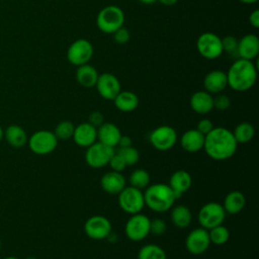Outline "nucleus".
I'll use <instances>...</instances> for the list:
<instances>
[{
    "label": "nucleus",
    "mask_w": 259,
    "mask_h": 259,
    "mask_svg": "<svg viewBox=\"0 0 259 259\" xmlns=\"http://www.w3.org/2000/svg\"><path fill=\"white\" fill-rule=\"evenodd\" d=\"M238 143L231 131L219 126L204 136L203 150L207 156L217 161H224L234 156Z\"/></svg>",
    "instance_id": "1"
},
{
    "label": "nucleus",
    "mask_w": 259,
    "mask_h": 259,
    "mask_svg": "<svg viewBox=\"0 0 259 259\" xmlns=\"http://www.w3.org/2000/svg\"><path fill=\"white\" fill-rule=\"evenodd\" d=\"M227 74L228 86L238 92L251 89L257 78V69L252 61L237 59L230 67Z\"/></svg>",
    "instance_id": "2"
},
{
    "label": "nucleus",
    "mask_w": 259,
    "mask_h": 259,
    "mask_svg": "<svg viewBox=\"0 0 259 259\" xmlns=\"http://www.w3.org/2000/svg\"><path fill=\"white\" fill-rule=\"evenodd\" d=\"M145 205L156 212H165L175 203L177 196L168 184L155 183L144 192Z\"/></svg>",
    "instance_id": "3"
},
{
    "label": "nucleus",
    "mask_w": 259,
    "mask_h": 259,
    "mask_svg": "<svg viewBox=\"0 0 259 259\" xmlns=\"http://www.w3.org/2000/svg\"><path fill=\"white\" fill-rule=\"evenodd\" d=\"M124 22V13L118 6L108 5L102 8L96 18V24L99 30L104 33L112 34L121 27Z\"/></svg>",
    "instance_id": "4"
},
{
    "label": "nucleus",
    "mask_w": 259,
    "mask_h": 259,
    "mask_svg": "<svg viewBox=\"0 0 259 259\" xmlns=\"http://www.w3.org/2000/svg\"><path fill=\"white\" fill-rule=\"evenodd\" d=\"M118 205L126 213L135 214L141 212L145 206L144 192L133 186H125L118 193Z\"/></svg>",
    "instance_id": "5"
},
{
    "label": "nucleus",
    "mask_w": 259,
    "mask_h": 259,
    "mask_svg": "<svg viewBox=\"0 0 259 259\" xmlns=\"http://www.w3.org/2000/svg\"><path fill=\"white\" fill-rule=\"evenodd\" d=\"M29 149L36 155H48L58 146V139L54 132L40 130L33 133L27 141Z\"/></svg>",
    "instance_id": "6"
},
{
    "label": "nucleus",
    "mask_w": 259,
    "mask_h": 259,
    "mask_svg": "<svg viewBox=\"0 0 259 259\" xmlns=\"http://www.w3.org/2000/svg\"><path fill=\"white\" fill-rule=\"evenodd\" d=\"M114 148L108 147L100 142H95L85 152V161L87 165L94 169H100L108 165L110 158L113 156Z\"/></svg>",
    "instance_id": "7"
},
{
    "label": "nucleus",
    "mask_w": 259,
    "mask_h": 259,
    "mask_svg": "<svg viewBox=\"0 0 259 259\" xmlns=\"http://www.w3.org/2000/svg\"><path fill=\"white\" fill-rule=\"evenodd\" d=\"M226 218V211L221 203L211 201L201 206L198 211L197 220L201 228L209 230L215 226L222 225Z\"/></svg>",
    "instance_id": "8"
},
{
    "label": "nucleus",
    "mask_w": 259,
    "mask_h": 259,
    "mask_svg": "<svg viewBox=\"0 0 259 259\" xmlns=\"http://www.w3.org/2000/svg\"><path fill=\"white\" fill-rule=\"evenodd\" d=\"M196 48L201 57L207 60L218 59L223 54L222 38L213 32H203L196 40Z\"/></svg>",
    "instance_id": "9"
},
{
    "label": "nucleus",
    "mask_w": 259,
    "mask_h": 259,
    "mask_svg": "<svg viewBox=\"0 0 259 259\" xmlns=\"http://www.w3.org/2000/svg\"><path fill=\"white\" fill-rule=\"evenodd\" d=\"M150 219L142 213H135L130 217L124 226L125 236L134 242L146 239L150 234Z\"/></svg>",
    "instance_id": "10"
},
{
    "label": "nucleus",
    "mask_w": 259,
    "mask_h": 259,
    "mask_svg": "<svg viewBox=\"0 0 259 259\" xmlns=\"http://www.w3.org/2000/svg\"><path fill=\"white\" fill-rule=\"evenodd\" d=\"M149 141L156 150L168 151L175 146L177 133L170 125H160L150 133Z\"/></svg>",
    "instance_id": "11"
},
{
    "label": "nucleus",
    "mask_w": 259,
    "mask_h": 259,
    "mask_svg": "<svg viewBox=\"0 0 259 259\" xmlns=\"http://www.w3.org/2000/svg\"><path fill=\"white\" fill-rule=\"evenodd\" d=\"M93 56V47L85 38H78L73 41L67 51L68 61L77 67L87 64Z\"/></svg>",
    "instance_id": "12"
},
{
    "label": "nucleus",
    "mask_w": 259,
    "mask_h": 259,
    "mask_svg": "<svg viewBox=\"0 0 259 259\" xmlns=\"http://www.w3.org/2000/svg\"><path fill=\"white\" fill-rule=\"evenodd\" d=\"M84 232L92 240H103L111 233V223L103 215H92L85 222Z\"/></svg>",
    "instance_id": "13"
},
{
    "label": "nucleus",
    "mask_w": 259,
    "mask_h": 259,
    "mask_svg": "<svg viewBox=\"0 0 259 259\" xmlns=\"http://www.w3.org/2000/svg\"><path fill=\"white\" fill-rule=\"evenodd\" d=\"M210 245L208 231L203 228H196L192 230L186 237L185 247L187 251L193 255H200L204 253Z\"/></svg>",
    "instance_id": "14"
},
{
    "label": "nucleus",
    "mask_w": 259,
    "mask_h": 259,
    "mask_svg": "<svg viewBox=\"0 0 259 259\" xmlns=\"http://www.w3.org/2000/svg\"><path fill=\"white\" fill-rule=\"evenodd\" d=\"M95 87L99 95L106 100H113L121 91L118 79L111 73H103L99 75Z\"/></svg>",
    "instance_id": "15"
},
{
    "label": "nucleus",
    "mask_w": 259,
    "mask_h": 259,
    "mask_svg": "<svg viewBox=\"0 0 259 259\" xmlns=\"http://www.w3.org/2000/svg\"><path fill=\"white\" fill-rule=\"evenodd\" d=\"M73 140L81 148H88L97 141V128L89 122H82L75 126Z\"/></svg>",
    "instance_id": "16"
},
{
    "label": "nucleus",
    "mask_w": 259,
    "mask_h": 259,
    "mask_svg": "<svg viewBox=\"0 0 259 259\" xmlns=\"http://www.w3.org/2000/svg\"><path fill=\"white\" fill-rule=\"evenodd\" d=\"M259 54V38L249 33L238 40V57L240 59L254 60Z\"/></svg>",
    "instance_id": "17"
},
{
    "label": "nucleus",
    "mask_w": 259,
    "mask_h": 259,
    "mask_svg": "<svg viewBox=\"0 0 259 259\" xmlns=\"http://www.w3.org/2000/svg\"><path fill=\"white\" fill-rule=\"evenodd\" d=\"M100 185L106 193L118 194L125 187V178L120 172L111 170L101 177Z\"/></svg>",
    "instance_id": "18"
},
{
    "label": "nucleus",
    "mask_w": 259,
    "mask_h": 259,
    "mask_svg": "<svg viewBox=\"0 0 259 259\" xmlns=\"http://www.w3.org/2000/svg\"><path fill=\"white\" fill-rule=\"evenodd\" d=\"M203 86L206 92L218 94L228 86L227 74L221 70L208 72L203 79Z\"/></svg>",
    "instance_id": "19"
},
{
    "label": "nucleus",
    "mask_w": 259,
    "mask_h": 259,
    "mask_svg": "<svg viewBox=\"0 0 259 259\" xmlns=\"http://www.w3.org/2000/svg\"><path fill=\"white\" fill-rule=\"evenodd\" d=\"M189 104L194 112L198 114H206L213 109V97L205 90L196 91L191 95Z\"/></svg>",
    "instance_id": "20"
},
{
    "label": "nucleus",
    "mask_w": 259,
    "mask_h": 259,
    "mask_svg": "<svg viewBox=\"0 0 259 259\" xmlns=\"http://www.w3.org/2000/svg\"><path fill=\"white\" fill-rule=\"evenodd\" d=\"M121 136L120 130L112 122H103L97 127V140L98 142L114 148L117 146L119 138Z\"/></svg>",
    "instance_id": "21"
},
{
    "label": "nucleus",
    "mask_w": 259,
    "mask_h": 259,
    "mask_svg": "<svg viewBox=\"0 0 259 259\" xmlns=\"http://www.w3.org/2000/svg\"><path fill=\"white\" fill-rule=\"evenodd\" d=\"M180 145L182 149L188 153H197L203 149L204 135L197 130H188L182 134Z\"/></svg>",
    "instance_id": "22"
},
{
    "label": "nucleus",
    "mask_w": 259,
    "mask_h": 259,
    "mask_svg": "<svg viewBox=\"0 0 259 259\" xmlns=\"http://www.w3.org/2000/svg\"><path fill=\"white\" fill-rule=\"evenodd\" d=\"M192 183V178L190 174L185 170H177L175 171L170 179H169V186L175 192L177 198L182 196L183 193L188 191Z\"/></svg>",
    "instance_id": "23"
},
{
    "label": "nucleus",
    "mask_w": 259,
    "mask_h": 259,
    "mask_svg": "<svg viewBox=\"0 0 259 259\" xmlns=\"http://www.w3.org/2000/svg\"><path fill=\"white\" fill-rule=\"evenodd\" d=\"M98 76L99 74L97 70L93 66L89 65L88 63L79 66L76 71L77 82L85 88L94 87L97 82Z\"/></svg>",
    "instance_id": "24"
},
{
    "label": "nucleus",
    "mask_w": 259,
    "mask_h": 259,
    "mask_svg": "<svg viewBox=\"0 0 259 259\" xmlns=\"http://www.w3.org/2000/svg\"><path fill=\"white\" fill-rule=\"evenodd\" d=\"M245 203H246L245 195L241 191L233 190L226 195L224 199V203L222 205L226 213L236 214L244 208Z\"/></svg>",
    "instance_id": "25"
},
{
    "label": "nucleus",
    "mask_w": 259,
    "mask_h": 259,
    "mask_svg": "<svg viewBox=\"0 0 259 259\" xmlns=\"http://www.w3.org/2000/svg\"><path fill=\"white\" fill-rule=\"evenodd\" d=\"M115 107L122 112L134 111L139 105V97L132 91H120L113 99Z\"/></svg>",
    "instance_id": "26"
},
{
    "label": "nucleus",
    "mask_w": 259,
    "mask_h": 259,
    "mask_svg": "<svg viewBox=\"0 0 259 259\" xmlns=\"http://www.w3.org/2000/svg\"><path fill=\"white\" fill-rule=\"evenodd\" d=\"M7 143L14 148H21L27 143L26 132L18 124H10L4 132Z\"/></svg>",
    "instance_id": "27"
},
{
    "label": "nucleus",
    "mask_w": 259,
    "mask_h": 259,
    "mask_svg": "<svg viewBox=\"0 0 259 259\" xmlns=\"http://www.w3.org/2000/svg\"><path fill=\"white\" fill-rule=\"evenodd\" d=\"M171 222L172 224L179 228V229H184L187 228L192 220V214L190 209L183 204L175 205L171 207Z\"/></svg>",
    "instance_id": "28"
},
{
    "label": "nucleus",
    "mask_w": 259,
    "mask_h": 259,
    "mask_svg": "<svg viewBox=\"0 0 259 259\" xmlns=\"http://www.w3.org/2000/svg\"><path fill=\"white\" fill-rule=\"evenodd\" d=\"M232 133L238 144H247L254 138L255 128L250 122L244 121L239 123Z\"/></svg>",
    "instance_id": "29"
},
{
    "label": "nucleus",
    "mask_w": 259,
    "mask_h": 259,
    "mask_svg": "<svg viewBox=\"0 0 259 259\" xmlns=\"http://www.w3.org/2000/svg\"><path fill=\"white\" fill-rule=\"evenodd\" d=\"M138 259H167V257L165 251L160 246L147 244L140 249Z\"/></svg>",
    "instance_id": "30"
},
{
    "label": "nucleus",
    "mask_w": 259,
    "mask_h": 259,
    "mask_svg": "<svg viewBox=\"0 0 259 259\" xmlns=\"http://www.w3.org/2000/svg\"><path fill=\"white\" fill-rule=\"evenodd\" d=\"M128 181L131 186L142 190L148 187L150 183V174L145 169H136L131 173Z\"/></svg>",
    "instance_id": "31"
},
{
    "label": "nucleus",
    "mask_w": 259,
    "mask_h": 259,
    "mask_svg": "<svg viewBox=\"0 0 259 259\" xmlns=\"http://www.w3.org/2000/svg\"><path fill=\"white\" fill-rule=\"evenodd\" d=\"M207 231H208L210 243L214 245H224L225 243L228 242L230 238V232L228 228L223 226V224L215 226Z\"/></svg>",
    "instance_id": "32"
},
{
    "label": "nucleus",
    "mask_w": 259,
    "mask_h": 259,
    "mask_svg": "<svg viewBox=\"0 0 259 259\" xmlns=\"http://www.w3.org/2000/svg\"><path fill=\"white\" fill-rule=\"evenodd\" d=\"M115 152L123 159L126 166L136 165L140 159L139 151L133 146L125 147V148H118L117 150H115Z\"/></svg>",
    "instance_id": "33"
},
{
    "label": "nucleus",
    "mask_w": 259,
    "mask_h": 259,
    "mask_svg": "<svg viewBox=\"0 0 259 259\" xmlns=\"http://www.w3.org/2000/svg\"><path fill=\"white\" fill-rule=\"evenodd\" d=\"M75 125L70 120H63L59 122L54 131L55 136L58 140H68L73 137Z\"/></svg>",
    "instance_id": "34"
},
{
    "label": "nucleus",
    "mask_w": 259,
    "mask_h": 259,
    "mask_svg": "<svg viewBox=\"0 0 259 259\" xmlns=\"http://www.w3.org/2000/svg\"><path fill=\"white\" fill-rule=\"evenodd\" d=\"M222 48L223 53L225 52L231 57H238V39L235 36L227 35L222 38Z\"/></svg>",
    "instance_id": "35"
},
{
    "label": "nucleus",
    "mask_w": 259,
    "mask_h": 259,
    "mask_svg": "<svg viewBox=\"0 0 259 259\" xmlns=\"http://www.w3.org/2000/svg\"><path fill=\"white\" fill-rule=\"evenodd\" d=\"M167 231V225L164 220L156 218L152 221H150V233L160 236L163 235Z\"/></svg>",
    "instance_id": "36"
},
{
    "label": "nucleus",
    "mask_w": 259,
    "mask_h": 259,
    "mask_svg": "<svg viewBox=\"0 0 259 259\" xmlns=\"http://www.w3.org/2000/svg\"><path fill=\"white\" fill-rule=\"evenodd\" d=\"M108 165L112 171L120 172V173L127 167L125 162L123 161V159L116 152H114L113 156L110 158Z\"/></svg>",
    "instance_id": "37"
},
{
    "label": "nucleus",
    "mask_w": 259,
    "mask_h": 259,
    "mask_svg": "<svg viewBox=\"0 0 259 259\" xmlns=\"http://www.w3.org/2000/svg\"><path fill=\"white\" fill-rule=\"evenodd\" d=\"M113 39L116 44H119V45H123V44H126L131 37V34H130V31L127 28L121 26L119 27L118 29H116L113 33Z\"/></svg>",
    "instance_id": "38"
},
{
    "label": "nucleus",
    "mask_w": 259,
    "mask_h": 259,
    "mask_svg": "<svg viewBox=\"0 0 259 259\" xmlns=\"http://www.w3.org/2000/svg\"><path fill=\"white\" fill-rule=\"evenodd\" d=\"M231 100L225 94H219L213 97V108L218 110H226L230 107Z\"/></svg>",
    "instance_id": "39"
},
{
    "label": "nucleus",
    "mask_w": 259,
    "mask_h": 259,
    "mask_svg": "<svg viewBox=\"0 0 259 259\" xmlns=\"http://www.w3.org/2000/svg\"><path fill=\"white\" fill-rule=\"evenodd\" d=\"M87 122H89L91 125H93L94 127L97 128L104 122L103 114L100 111H92L88 116Z\"/></svg>",
    "instance_id": "40"
},
{
    "label": "nucleus",
    "mask_w": 259,
    "mask_h": 259,
    "mask_svg": "<svg viewBox=\"0 0 259 259\" xmlns=\"http://www.w3.org/2000/svg\"><path fill=\"white\" fill-rule=\"evenodd\" d=\"M213 128V123H212V121L210 120V119H208V118H202V119H200L199 121H198V123H197V131L199 132V133H201L202 135H207L211 130Z\"/></svg>",
    "instance_id": "41"
},
{
    "label": "nucleus",
    "mask_w": 259,
    "mask_h": 259,
    "mask_svg": "<svg viewBox=\"0 0 259 259\" xmlns=\"http://www.w3.org/2000/svg\"><path fill=\"white\" fill-rule=\"evenodd\" d=\"M249 22L253 27L255 28L259 27V10L258 9H255L253 12L250 13Z\"/></svg>",
    "instance_id": "42"
},
{
    "label": "nucleus",
    "mask_w": 259,
    "mask_h": 259,
    "mask_svg": "<svg viewBox=\"0 0 259 259\" xmlns=\"http://www.w3.org/2000/svg\"><path fill=\"white\" fill-rule=\"evenodd\" d=\"M117 146H119V148H125V147H130L132 146V139L128 136H123L121 135L118 141Z\"/></svg>",
    "instance_id": "43"
},
{
    "label": "nucleus",
    "mask_w": 259,
    "mask_h": 259,
    "mask_svg": "<svg viewBox=\"0 0 259 259\" xmlns=\"http://www.w3.org/2000/svg\"><path fill=\"white\" fill-rule=\"evenodd\" d=\"M157 1H159V2L162 3L163 5L171 6V5H174L178 0H157Z\"/></svg>",
    "instance_id": "44"
},
{
    "label": "nucleus",
    "mask_w": 259,
    "mask_h": 259,
    "mask_svg": "<svg viewBox=\"0 0 259 259\" xmlns=\"http://www.w3.org/2000/svg\"><path fill=\"white\" fill-rule=\"evenodd\" d=\"M239 1L245 4H253V3H256L258 0H239Z\"/></svg>",
    "instance_id": "45"
},
{
    "label": "nucleus",
    "mask_w": 259,
    "mask_h": 259,
    "mask_svg": "<svg viewBox=\"0 0 259 259\" xmlns=\"http://www.w3.org/2000/svg\"><path fill=\"white\" fill-rule=\"evenodd\" d=\"M139 1L142 2V3H144V4H152V3L156 2L157 0H139Z\"/></svg>",
    "instance_id": "46"
},
{
    "label": "nucleus",
    "mask_w": 259,
    "mask_h": 259,
    "mask_svg": "<svg viewBox=\"0 0 259 259\" xmlns=\"http://www.w3.org/2000/svg\"><path fill=\"white\" fill-rule=\"evenodd\" d=\"M3 137H4V131H3V128L0 126V142H1V140L3 139Z\"/></svg>",
    "instance_id": "47"
},
{
    "label": "nucleus",
    "mask_w": 259,
    "mask_h": 259,
    "mask_svg": "<svg viewBox=\"0 0 259 259\" xmlns=\"http://www.w3.org/2000/svg\"><path fill=\"white\" fill-rule=\"evenodd\" d=\"M4 259H18V258L15 257V256H7V257H5Z\"/></svg>",
    "instance_id": "48"
},
{
    "label": "nucleus",
    "mask_w": 259,
    "mask_h": 259,
    "mask_svg": "<svg viewBox=\"0 0 259 259\" xmlns=\"http://www.w3.org/2000/svg\"><path fill=\"white\" fill-rule=\"evenodd\" d=\"M25 259H36L35 257H27V258H25Z\"/></svg>",
    "instance_id": "49"
},
{
    "label": "nucleus",
    "mask_w": 259,
    "mask_h": 259,
    "mask_svg": "<svg viewBox=\"0 0 259 259\" xmlns=\"http://www.w3.org/2000/svg\"><path fill=\"white\" fill-rule=\"evenodd\" d=\"M0 251H1V240H0Z\"/></svg>",
    "instance_id": "50"
}]
</instances>
